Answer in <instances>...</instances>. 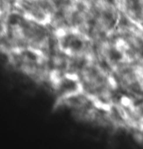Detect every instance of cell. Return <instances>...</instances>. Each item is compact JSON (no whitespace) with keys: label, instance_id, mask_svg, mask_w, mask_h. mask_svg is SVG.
Here are the masks:
<instances>
[{"label":"cell","instance_id":"6da1fadb","mask_svg":"<svg viewBox=\"0 0 143 149\" xmlns=\"http://www.w3.org/2000/svg\"><path fill=\"white\" fill-rule=\"evenodd\" d=\"M62 45L64 51L78 55L86 49L85 42L83 39L75 35H69L65 37L62 40Z\"/></svg>","mask_w":143,"mask_h":149}]
</instances>
